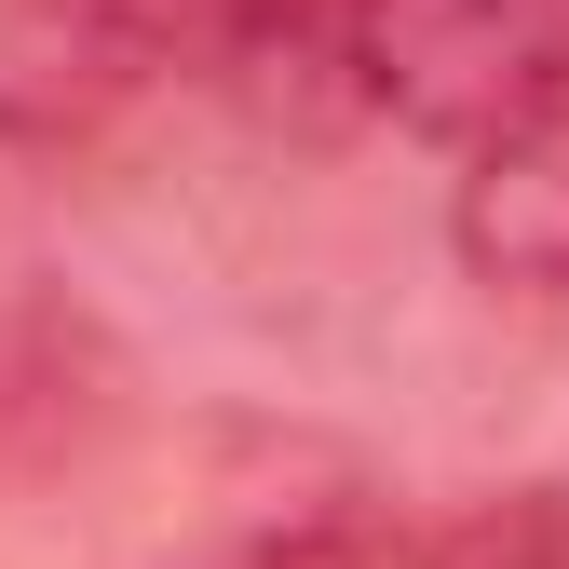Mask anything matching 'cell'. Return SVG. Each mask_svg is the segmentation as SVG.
I'll return each instance as SVG.
<instances>
[{"label":"cell","instance_id":"obj_2","mask_svg":"<svg viewBox=\"0 0 569 569\" xmlns=\"http://www.w3.org/2000/svg\"><path fill=\"white\" fill-rule=\"evenodd\" d=\"M136 68H190L218 96L339 82L352 96V0H96Z\"/></svg>","mask_w":569,"mask_h":569},{"label":"cell","instance_id":"obj_1","mask_svg":"<svg viewBox=\"0 0 569 569\" xmlns=\"http://www.w3.org/2000/svg\"><path fill=\"white\" fill-rule=\"evenodd\" d=\"M352 109L420 150H516L569 109V0H352Z\"/></svg>","mask_w":569,"mask_h":569},{"label":"cell","instance_id":"obj_3","mask_svg":"<svg viewBox=\"0 0 569 569\" xmlns=\"http://www.w3.org/2000/svg\"><path fill=\"white\" fill-rule=\"evenodd\" d=\"M461 258L488 284H569V109L461 163Z\"/></svg>","mask_w":569,"mask_h":569}]
</instances>
